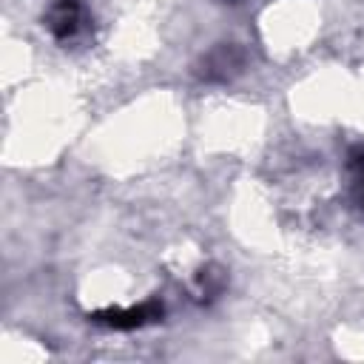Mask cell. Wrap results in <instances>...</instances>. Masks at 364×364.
<instances>
[{"instance_id": "obj_1", "label": "cell", "mask_w": 364, "mask_h": 364, "mask_svg": "<svg viewBox=\"0 0 364 364\" xmlns=\"http://www.w3.org/2000/svg\"><path fill=\"white\" fill-rule=\"evenodd\" d=\"M51 28L57 34H71L77 28V6H74V0L57 3V9L51 11Z\"/></svg>"}]
</instances>
